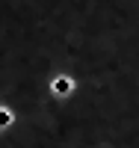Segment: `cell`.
<instances>
[{"instance_id": "obj_1", "label": "cell", "mask_w": 139, "mask_h": 148, "mask_svg": "<svg viewBox=\"0 0 139 148\" xmlns=\"http://www.w3.org/2000/svg\"><path fill=\"white\" fill-rule=\"evenodd\" d=\"M53 89H56V92H65V89H74V83H71L68 77H56V83H53Z\"/></svg>"}]
</instances>
